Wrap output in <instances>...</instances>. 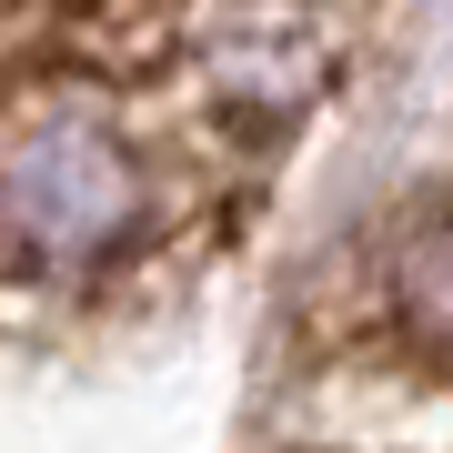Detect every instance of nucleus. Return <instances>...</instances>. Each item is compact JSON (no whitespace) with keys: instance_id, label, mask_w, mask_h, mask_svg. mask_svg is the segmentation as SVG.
I'll list each match as a JSON object with an SVG mask.
<instances>
[{"instance_id":"f257e3e1","label":"nucleus","mask_w":453,"mask_h":453,"mask_svg":"<svg viewBox=\"0 0 453 453\" xmlns=\"http://www.w3.org/2000/svg\"><path fill=\"white\" fill-rule=\"evenodd\" d=\"M383 0H0V353L162 323L262 232Z\"/></svg>"},{"instance_id":"f03ea898","label":"nucleus","mask_w":453,"mask_h":453,"mask_svg":"<svg viewBox=\"0 0 453 453\" xmlns=\"http://www.w3.org/2000/svg\"><path fill=\"white\" fill-rule=\"evenodd\" d=\"M383 333L403 363H434L453 383V181L413 202L383 242Z\"/></svg>"}]
</instances>
